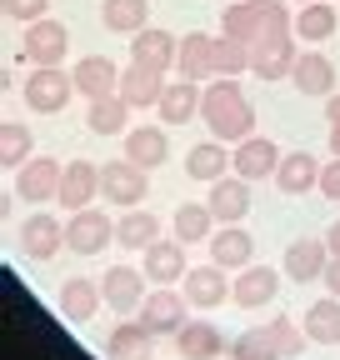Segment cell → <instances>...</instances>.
Listing matches in <instances>:
<instances>
[{
  "label": "cell",
  "mask_w": 340,
  "mask_h": 360,
  "mask_svg": "<svg viewBox=\"0 0 340 360\" xmlns=\"http://www.w3.org/2000/svg\"><path fill=\"white\" fill-rule=\"evenodd\" d=\"M100 195V165H91V160H70L65 165V175H60V210L65 215H75V210H85Z\"/></svg>",
  "instance_id": "2e32d148"
},
{
  "label": "cell",
  "mask_w": 340,
  "mask_h": 360,
  "mask_svg": "<svg viewBox=\"0 0 340 360\" xmlns=\"http://www.w3.org/2000/svg\"><path fill=\"white\" fill-rule=\"evenodd\" d=\"M325 125H330V155H340V96H325Z\"/></svg>",
  "instance_id": "ee69618b"
},
{
  "label": "cell",
  "mask_w": 340,
  "mask_h": 360,
  "mask_svg": "<svg viewBox=\"0 0 340 360\" xmlns=\"http://www.w3.org/2000/svg\"><path fill=\"white\" fill-rule=\"evenodd\" d=\"M155 240H160V220H155L145 205L125 210V215L115 220V245H125V250H150Z\"/></svg>",
  "instance_id": "4dcf8cb0"
},
{
  "label": "cell",
  "mask_w": 340,
  "mask_h": 360,
  "mask_svg": "<svg viewBox=\"0 0 340 360\" xmlns=\"http://www.w3.org/2000/svg\"><path fill=\"white\" fill-rule=\"evenodd\" d=\"M70 96H80V90H75V75H70V70H60V65H35V70L25 75V105H30V110H40V115L65 110V105H70Z\"/></svg>",
  "instance_id": "3957f363"
},
{
  "label": "cell",
  "mask_w": 340,
  "mask_h": 360,
  "mask_svg": "<svg viewBox=\"0 0 340 360\" xmlns=\"http://www.w3.org/2000/svg\"><path fill=\"white\" fill-rule=\"evenodd\" d=\"M30 146H35L30 125H20V120H6V125H0V165H6L11 175L30 160Z\"/></svg>",
  "instance_id": "8d00e7d4"
},
{
  "label": "cell",
  "mask_w": 340,
  "mask_h": 360,
  "mask_svg": "<svg viewBox=\"0 0 340 360\" xmlns=\"http://www.w3.org/2000/svg\"><path fill=\"white\" fill-rule=\"evenodd\" d=\"M110 240H115V220L96 205H85L65 220V250L70 255H100Z\"/></svg>",
  "instance_id": "8992f818"
},
{
  "label": "cell",
  "mask_w": 340,
  "mask_h": 360,
  "mask_svg": "<svg viewBox=\"0 0 340 360\" xmlns=\"http://www.w3.org/2000/svg\"><path fill=\"white\" fill-rule=\"evenodd\" d=\"M230 170L245 180H275L280 170V146L266 141V135H245V141L230 150Z\"/></svg>",
  "instance_id": "8fae6325"
},
{
  "label": "cell",
  "mask_w": 340,
  "mask_h": 360,
  "mask_svg": "<svg viewBox=\"0 0 340 360\" xmlns=\"http://www.w3.org/2000/svg\"><path fill=\"white\" fill-rule=\"evenodd\" d=\"M181 290H185L190 310H216V305H225V300H230L235 281H225V265L210 260V265H190V270H185Z\"/></svg>",
  "instance_id": "ba28073f"
},
{
  "label": "cell",
  "mask_w": 340,
  "mask_h": 360,
  "mask_svg": "<svg viewBox=\"0 0 340 360\" xmlns=\"http://www.w3.org/2000/svg\"><path fill=\"white\" fill-rule=\"evenodd\" d=\"M290 80H295V90H301V96H320V101L335 96V65H330L320 51H301Z\"/></svg>",
  "instance_id": "484cf974"
},
{
  "label": "cell",
  "mask_w": 340,
  "mask_h": 360,
  "mask_svg": "<svg viewBox=\"0 0 340 360\" xmlns=\"http://www.w3.org/2000/svg\"><path fill=\"white\" fill-rule=\"evenodd\" d=\"M230 360H285V355H280L270 326H250V330H240L230 340Z\"/></svg>",
  "instance_id": "d590c367"
},
{
  "label": "cell",
  "mask_w": 340,
  "mask_h": 360,
  "mask_svg": "<svg viewBox=\"0 0 340 360\" xmlns=\"http://www.w3.org/2000/svg\"><path fill=\"white\" fill-rule=\"evenodd\" d=\"M75 90L85 101H100V96H120V65L110 56H85L75 70Z\"/></svg>",
  "instance_id": "d6986e66"
},
{
  "label": "cell",
  "mask_w": 340,
  "mask_h": 360,
  "mask_svg": "<svg viewBox=\"0 0 340 360\" xmlns=\"http://www.w3.org/2000/svg\"><path fill=\"white\" fill-rule=\"evenodd\" d=\"M245 70H250V45L216 35V75H245Z\"/></svg>",
  "instance_id": "ab89813d"
},
{
  "label": "cell",
  "mask_w": 340,
  "mask_h": 360,
  "mask_svg": "<svg viewBox=\"0 0 340 360\" xmlns=\"http://www.w3.org/2000/svg\"><path fill=\"white\" fill-rule=\"evenodd\" d=\"M160 96H165V70L140 65V60L120 70V101L131 110H150V105H160Z\"/></svg>",
  "instance_id": "4fadbf2b"
},
{
  "label": "cell",
  "mask_w": 340,
  "mask_h": 360,
  "mask_svg": "<svg viewBox=\"0 0 340 360\" xmlns=\"http://www.w3.org/2000/svg\"><path fill=\"white\" fill-rule=\"evenodd\" d=\"M100 25L115 35H136L150 25V0H100Z\"/></svg>",
  "instance_id": "1f68e13d"
},
{
  "label": "cell",
  "mask_w": 340,
  "mask_h": 360,
  "mask_svg": "<svg viewBox=\"0 0 340 360\" xmlns=\"http://www.w3.org/2000/svg\"><path fill=\"white\" fill-rule=\"evenodd\" d=\"M65 51H70V30H65L60 20H51V15L30 20L25 35H20V56H25L30 65H60Z\"/></svg>",
  "instance_id": "52a82bcc"
},
{
  "label": "cell",
  "mask_w": 340,
  "mask_h": 360,
  "mask_svg": "<svg viewBox=\"0 0 340 360\" xmlns=\"http://www.w3.org/2000/svg\"><path fill=\"white\" fill-rule=\"evenodd\" d=\"M325 250H330V255H340V220H335V225H325Z\"/></svg>",
  "instance_id": "bcb514c9"
},
{
  "label": "cell",
  "mask_w": 340,
  "mask_h": 360,
  "mask_svg": "<svg viewBox=\"0 0 340 360\" xmlns=\"http://www.w3.org/2000/svg\"><path fill=\"white\" fill-rule=\"evenodd\" d=\"M295 35H301V40H330L335 35V6H330V0H310V6H301V15H295Z\"/></svg>",
  "instance_id": "74e56055"
},
{
  "label": "cell",
  "mask_w": 340,
  "mask_h": 360,
  "mask_svg": "<svg viewBox=\"0 0 340 360\" xmlns=\"http://www.w3.org/2000/svg\"><path fill=\"white\" fill-rule=\"evenodd\" d=\"M145 270H136V265H110L105 276H100V290H105V305L110 310H120V315H131V310H140L145 305Z\"/></svg>",
  "instance_id": "9c48e42d"
},
{
  "label": "cell",
  "mask_w": 340,
  "mask_h": 360,
  "mask_svg": "<svg viewBox=\"0 0 340 360\" xmlns=\"http://www.w3.org/2000/svg\"><path fill=\"white\" fill-rule=\"evenodd\" d=\"M60 245H65V220L60 215H30V220H20V255H30V260H55L60 255Z\"/></svg>",
  "instance_id": "7c38bea8"
},
{
  "label": "cell",
  "mask_w": 340,
  "mask_h": 360,
  "mask_svg": "<svg viewBox=\"0 0 340 360\" xmlns=\"http://www.w3.org/2000/svg\"><path fill=\"white\" fill-rule=\"evenodd\" d=\"M125 160H136V165H145V170L165 165V160H170L165 130H160V125H136V130H125Z\"/></svg>",
  "instance_id": "f546056e"
},
{
  "label": "cell",
  "mask_w": 340,
  "mask_h": 360,
  "mask_svg": "<svg viewBox=\"0 0 340 360\" xmlns=\"http://www.w3.org/2000/svg\"><path fill=\"white\" fill-rule=\"evenodd\" d=\"M266 326H270V335H275V345H280V355H285V360H295V355L306 350V340H310V335H306V326H295L290 315H275V321H266Z\"/></svg>",
  "instance_id": "60d3db41"
},
{
  "label": "cell",
  "mask_w": 340,
  "mask_h": 360,
  "mask_svg": "<svg viewBox=\"0 0 340 360\" xmlns=\"http://www.w3.org/2000/svg\"><path fill=\"white\" fill-rule=\"evenodd\" d=\"M221 35L245 40V45H255V40H261V15H255V6H250V0H235V6H225V15H221Z\"/></svg>",
  "instance_id": "f35d334b"
},
{
  "label": "cell",
  "mask_w": 340,
  "mask_h": 360,
  "mask_svg": "<svg viewBox=\"0 0 340 360\" xmlns=\"http://www.w3.org/2000/svg\"><path fill=\"white\" fill-rule=\"evenodd\" d=\"M320 195L325 200H340V155H330L320 165Z\"/></svg>",
  "instance_id": "7bdbcfd3"
},
{
  "label": "cell",
  "mask_w": 340,
  "mask_h": 360,
  "mask_svg": "<svg viewBox=\"0 0 340 360\" xmlns=\"http://www.w3.org/2000/svg\"><path fill=\"white\" fill-rule=\"evenodd\" d=\"M105 355L110 360H150L155 355V335L140 326V321H120L105 340Z\"/></svg>",
  "instance_id": "f1b7e54d"
},
{
  "label": "cell",
  "mask_w": 340,
  "mask_h": 360,
  "mask_svg": "<svg viewBox=\"0 0 340 360\" xmlns=\"http://www.w3.org/2000/svg\"><path fill=\"white\" fill-rule=\"evenodd\" d=\"M210 260L225 265V270L255 265V240H250V231H245V225H221V231L210 236Z\"/></svg>",
  "instance_id": "603a6c76"
},
{
  "label": "cell",
  "mask_w": 340,
  "mask_h": 360,
  "mask_svg": "<svg viewBox=\"0 0 340 360\" xmlns=\"http://www.w3.org/2000/svg\"><path fill=\"white\" fill-rule=\"evenodd\" d=\"M210 225H216V215H210L205 200H181L176 220H170V236L185 240V245H200V240H210Z\"/></svg>",
  "instance_id": "d6a6232c"
},
{
  "label": "cell",
  "mask_w": 340,
  "mask_h": 360,
  "mask_svg": "<svg viewBox=\"0 0 340 360\" xmlns=\"http://www.w3.org/2000/svg\"><path fill=\"white\" fill-rule=\"evenodd\" d=\"M295 60H301L295 56V30H266L250 45V70L261 80H290Z\"/></svg>",
  "instance_id": "5b68a950"
},
{
  "label": "cell",
  "mask_w": 340,
  "mask_h": 360,
  "mask_svg": "<svg viewBox=\"0 0 340 360\" xmlns=\"http://www.w3.org/2000/svg\"><path fill=\"white\" fill-rule=\"evenodd\" d=\"M295 6H310V0H295Z\"/></svg>",
  "instance_id": "7dc6e473"
},
{
  "label": "cell",
  "mask_w": 340,
  "mask_h": 360,
  "mask_svg": "<svg viewBox=\"0 0 340 360\" xmlns=\"http://www.w3.org/2000/svg\"><path fill=\"white\" fill-rule=\"evenodd\" d=\"M185 310H190L185 290H176V285H155V290L145 295V305H140L136 321H140L155 340H176L181 326H185Z\"/></svg>",
  "instance_id": "7a4b0ae2"
},
{
  "label": "cell",
  "mask_w": 340,
  "mask_h": 360,
  "mask_svg": "<svg viewBox=\"0 0 340 360\" xmlns=\"http://www.w3.org/2000/svg\"><path fill=\"white\" fill-rule=\"evenodd\" d=\"M145 260H140V270H145V276H150V285H176V281H185V240H176V236H170V240H155L150 250H140Z\"/></svg>",
  "instance_id": "e0dca14e"
},
{
  "label": "cell",
  "mask_w": 340,
  "mask_h": 360,
  "mask_svg": "<svg viewBox=\"0 0 340 360\" xmlns=\"http://www.w3.org/2000/svg\"><path fill=\"white\" fill-rule=\"evenodd\" d=\"M275 290H280L275 265H245L240 276H235L230 300H235L240 310H261V305H270V300H275Z\"/></svg>",
  "instance_id": "ffe728a7"
},
{
  "label": "cell",
  "mask_w": 340,
  "mask_h": 360,
  "mask_svg": "<svg viewBox=\"0 0 340 360\" xmlns=\"http://www.w3.org/2000/svg\"><path fill=\"white\" fill-rule=\"evenodd\" d=\"M306 335L315 340V345H340V295H325V300H315L310 310H306Z\"/></svg>",
  "instance_id": "e575fe53"
},
{
  "label": "cell",
  "mask_w": 340,
  "mask_h": 360,
  "mask_svg": "<svg viewBox=\"0 0 340 360\" xmlns=\"http://www.w3.org/2000/svg\"><path fill=\"white\" fill-rule=\"evenodd\" d=\"M60 165L51 160V155H35V160H25L20 170H15V191H20V200H30V205H40V200H55L60 195Z\"/></svg>",
  "instance_id": "9a60e30c"
},
{
  "label": "cell",
  "mask_w": 340,
  "mask_h": 360,
  "mask_svg": "<svg viewBox=\"0 0 340 360\" xmlns=\"http://www.w3.org/2000/svg\"><path fill=\"white\" fill-rule=\"evenodd\" d=\"M280 265H285V276H290L295 285H310V281H320V276H325V265H330L325 236H320V240H315V236H301V240H290Z\"/></svg>",
  "instance_id": "5bb4252c"
},
{
  "label": "cell",
  "mask_w": 340,
  "mask_h": 360,
  "mask_svg": "<svg viewBox=\"0 0 340 360\" xmlns=\"http://www.w3.org/2000/svg\"><path fill=\"white\" fill-rule=\"evenodd\" d=\"M85 125H91L96 135H125L131 130V105H125L120 96H100L85 105Z\"/></svg>",
  "instance_id": "836d02e7"
},
{
  "label": "cell",
  "mask_w": 340,
  "mask_h": 360,
  "mask_svg": "<svg viewBox=\"0 0 340 360\" xmlns=\"http://www.w3.org/2000/svg\"><path fill=\"white\" fill-rule=\"evenodd\" d=\"M320 281H325L330 295H340V255H330V265H325V276H320Z\"/></svg>",
  "instance_id": "f6af8a7d"
},
{
  "label": "cell",
  "mask_w": 340,
  "mask_h": 360,
  "mask_svg": "<svg viewBox=\"0 0 340 360\" xmlns=\"http://www.w3.org/2000/svg\"><path fill=\"white\" fill-rule=\"evenodd\" d=\"M176 75H185V80H216V35H205V30L181 35Z\"/></svg>",
  "instance_id": "ac0fdd59"
},
{
  "label": "cell",
  "mask_w": 340,
  "mask_h": 360,
  "mask_svg": "<svg viewBox=\"0 0 340 360\" xmlns=\"http://www.w3.org/2000/svg\"><path fill=\"white\" fill-rule=\"evenodd\" d=\"M0 11H6L11 25H30V20H40L51 11V0H0Z\"/></svg>",
  "instance_id": "b9f144b4"
},
{
  "label": "cell",
  "mask_w": 340,
  "mask_h": 360,
  "mask_svg": "<svg viewBox=\"0 0 340 360\" xmlns=\"http://www.w3.org/2000/svg\"><path fill=\"white\" fill-rule=\"evenodd\" d=\"M200 101H205V90H200V80H165V96H160V120L165 125H185V120H195L200 115Z\"/></svg>",
  "instance_id": "7402d4cb"
},
{
  "label": "cell",
  "mask_w": 340,
  "mask_h": 360,
  "mask_svg": "<svg viewBox=\"0 0 340 360\" xmlns=\"http://www.w3.org/2000/svg\"><path fill=\"white\" fill-rule=\"evenodd\" d=\"M96 305H105V290H100L91 276H70V281L60 285V310H65V321L85 326V321L96 315Z\"/></svg>",
  "instance_id": "83f0119b"
},
{
  "label": "cell",
  "mask_w": 340,
  "mask_h": 360,
  "mask_svg": "<svg viewBox=\"0 0 340 360\" xmlns=\"http://www.w3.org/2000/svg\"><path fill=\"white\" fill-rule=\"evenodd\" d=\"M250 186L255 180H245V175H221L216 186H210L205 205H210V215H216V225H240L250 215Z\"/></svg>",
  "instance_id": "30bf717a"
},
{
  "label": "cell",
  "mask_w": 340,
  "mask_h": 360,
  "mask_svg": "<svg viewBox=\"0 0 340 360\" xmlns=\"http://www.w3.org/2000/svg\"><path fill=\"white\" fill-rule=\"evenodd\" d=\"M176 51H181V40L170 30H160V25H145V30L131 35V60H140V65L176 70Z\"/></svg>",
  "instance_id": "44dd1931"
},
{
  "label": "cell",
  "mask_w": 340,
  "mask_h": 360,
  "mask_svg": "<svg viewBox=\"0 0 340 360\" xmlns=\"http://www.w3.org/2000/svg\"><path fill=\"white\" fill-rule=\"evenodd\" d=\"M230 170V150H225V141H200V146H190V155H185V175L190 180H200V186H216V180Z\"/></svg>",
  "instance_id": "4316f807"
},
{
  "label": "cell",
  "mask_w": 340,
  "mask_h": 360,
  "mask_svg": "<svg viewBox=\"0 0 340 360\" xmlns=\"http://www.w3.org/2000/svg\"><path fill=\"white\" fill-rule=\"evenodd\" d=\"M176 350H181V360H221V350H230V340L210 321H185L176 335Z\"/></svg>",
  "instance_id": "cb8c5ba5"
},
{
  "label": "cell",
  "mask_w": 340,
  "mask_h": 360,
  "mask_svg": "<svg viewBox=\"0 0 340 360\" xmlns=\"http://www.w3.org/2000/svg\"><path fill=\"white\" fill-rule=\"evenodd\" d=\"M150 170L145 165H136V160H105L100 165V195L110 200V205H120V210H136L140 200H145V191H150V180H145Z\"/></svg>",
  "instance_id": "277c9868"
},
{
  "label": "cell",
  "mask_w": 340,
  "mask_h": 360,
  "mask_svg": "<svg viewBox=\"0 0 340 360\" xmlns=\"http://www.w3.org/2000/svg\"><path fill=\"white\" fill-rule=\"evenodd\" d=\"M200 120L210 125V135L225 146H240L245 135H255V105L245 101V90L235 75H216L205 85V101H200Z\"/></svg>",
  "instance_id": "6da1fadb"
},
{
  "label": "cell",
  "mask_w": 340,
  "mask_h": 360,
  "mask_svg": "<svg viewBox=\"0 0 340 360\" xmlns=\"http://www.w3.org/2000/svg\"><path fill=\"white\" fill-rule=\"evenodd\" d=\"M275 186H280L285 195H306V191H320V160H315L310 150H290V155H280Z\"/></svg>",
  "instance_id": "d4e9b609"
}]
</instances>
